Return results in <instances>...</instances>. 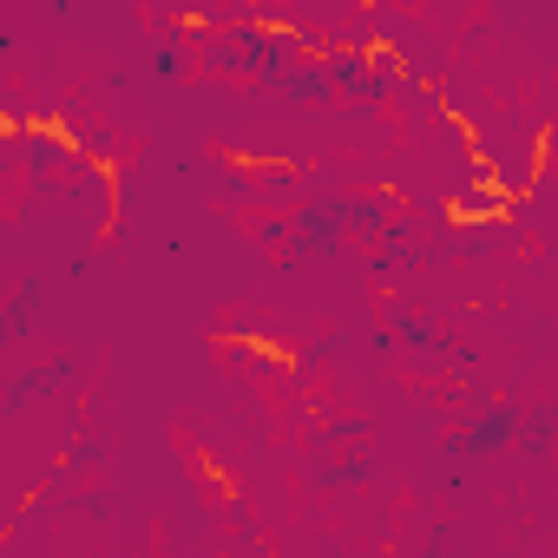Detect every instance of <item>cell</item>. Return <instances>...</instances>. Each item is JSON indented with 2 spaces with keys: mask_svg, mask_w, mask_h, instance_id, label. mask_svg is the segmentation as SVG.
<instances>
[{
  "mask_svg": "<svg viewBox=\"0 0 558 558\" xmlns=\"http://www.w3.org/2000/svg\"><path fill=\"white\" fill-rule=\"evenodd\" d=\"M512 434H519V414H512V408H493L480 427H466V434L453 440V460H486V453H499Z\"/></svg>",
  "mask_w": 558,
  "mask_h": 558,
  "instance_id": "obj_1",
  "label": "cell"
}]
</instances>
